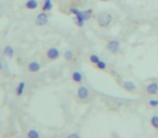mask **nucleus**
Returning <instances> with one entry per match:
<instances>
[{
    "label": "nucleus",
    "mask_w": 158,
    "mask_h": 138,
    "mask_svg": "<svg viewBox=\"0 0 158 138\" xmlns=\"http://www.w3.org/2000/svg\"><path fill=\"white\" fill-rule=\"evenodd\" d=\"M151 123H152L154 128L158 129V115H154V117H152V119H151Z\"/></svg>",
    "instance_id": "f3484780"
},
{
    "label": "nucleus",
    "mask_w": 158,
    "mask_h": 138,
    "mask_svg": "<svg viewBox=\"0 0 158 138\" xmlns=\"http://www.w3.org/2000/svg\"><path fill=\"white\" fill-rule=\"evenodd\" d=\"M70 12L73 14L76 15V23L78 25L79 27H82L84 26V11H80L79 9L77 8H72L70 9Z\"/></svg>",
    "instance_id": "f257e3e1"
},
{
    "label": "nucleus",
    "mask_w": 158,
    "mask_h": 138,
    "mask_svg": "<svg viewBox=\"0 0 158 138\" xmlns=\"http://www.w3.org/2000/svg\"><path fill=\"white\" fill-rule=\"evenodd\" d=\"M91 14H92V11H91V10L84 11V20H86V21H88V20H89V19H91Z\"/></svg>",
    "instance_id": "aec40b11"
},
{
    "label": "nucleus",
    "mask_w": 158,
    "mask_h": 138,
    "mask_svg": "<svg viewBox=\"0 0 158 138\" xmlns=\"http://www.w3.org/2000/svg\"><path fill=\"white\" fill-rule=\"evenodd\" d=\"M96 67H98V68H99V69H102V70H103V69L106 68V63H105V62H103V60H101V59H100V60H99V63L96 64Z\"/></svg>",
    "instance_id": "6ab92c4d"
},
{
    "label": "nucleus",
    "mask_w": 158,
    "mask_h": 138,
    "mask_svg": "<svg viewBox=\"0 0 158 138\" xmlns=\"http://www.w3.org/2000/svg\"><path fill=\"white\" fill-rule=\"evenodd\" d=\"M24 90H25V82L24 81H21L20 83H19V85H17V88H16V95L17 96L23 95Z\"/></svg>",
    "instance_id": "f8f14e48"
},
{
    "label": "nucleus",
    "mask_w": 158,
    "mask_h": 138,
    "mask_svg": "<svg viewBox=\"0 0 158 138\" xmlns=\"http://www.w3.org/2000/svg\"><path fill=\"white\" fill-rule=\"evenodd\" d=\"M123 85H124L125 89L127 90V91H129V92H132V91H134V90L137 89L135 84L130 82V81H125L124 83H123Z\"/></svg>",
    "instance_id": "9b49d317"
},
{
    "label": "nucleus",
    "mask_w": 158,
    "mask_h": 138,
    "mask_svg": "<svg viewBox=\"0 0 158 138\" xmlns=\"http://www.w3.org/2000/svg\"><path fill=\"white\" fill-rule=\"evenodd\" d=\"M64 57L66 60H72V59L74 58V52L70 51V50H67L64 53Z\"/></svg>",
    "instance_id": "2eb2a0df"
},
{
    "label": "nucleus",
    "mask_w": 158,
    "mask_h": 138,
    "mask_svg": "<svg viewBox=\"0 0 158 138\" xmlns=\"http://www.w3.org/2000/svg\"><path fill=\"white\" fill-rule=\"evenodd\" d=\"M25 7L28 10H35L38 7V1L37 0H27L26 3H25Z\"/></svg>",
    "instance_id": "6e6552de"
},
{
    "label": "nucleus",
    "mask_w": 158,
    "mask_h": 138,
    "mask_svg": "<svg viewBox=\"0 0 158 138\" xmlns=\"http://www.w3.org/2000/svg\"><path fill=\"white\" fill-rule=\"evenodd\" d=\"M113 20V16L108 13H101L99 15V19H98V22H99V25L101 27H106L110 24V22Z\"/></svg>",
    "instance_id": "f03ea898"
},
{
    "label": "nucleus",
    "mask_w": 158,
    "mask_h": 138,
    "mask_svg": "<svg viewBox=\"0 0 158 138\" xmlns=\"http://www.w3.org/2000/svg\"><path fill=\"white\" fill-rule=\"evenodd\" d=\"M48 20H49L48 14L46 12H41V13H39V14L37 15L35 23H36L37 26H44V25H46L48 23Z\"/></svg>",
    "instance_id": "7ed1b4c3"
},
{
    "label": "nucleus",
    "mask_w": 158,
    "mask_h": 138,
    "mask_svg": "<svg viewBox=\"0 0 158 138\" xmlns=\"http://www.w3.org/2000/svg\"><path fill=\"white\" fill-rule=\"evenodd\" d=\"M2 69V63H1V60H0V70Z\"/></svg>",
    "instance_id": "5701e85b"
},
{
    "label": "nucleus",
    "mask_w": 158,
    "mask_h": 138,
    "mask_svg": "<svg viewBox=\"0 0 158 138\" xmlns=\"http://www.w3.org/2000/svg\"><path fill=\"white\" fill-rule=\"evenodd\" d=\"M40 69H41V65L37 60L30 62L29 64H28V70H29L30 72H38Z\"/></svg>",
    "instance_id": "423d86ee"
},
{
    "label": "nucleus",
    "mask_w": 158,
    "mask_h": 138,
    "mask_svg": "<svg viewBox=\"0 0 158 138\" xmlns=\"http://www.w3.org/2000/svg\"><path fill=\"white\" fill-rule=\"evenodd\" d=\"M77 95H78V97L80 99H86L88 97V95H89V91H88V89L86 86H80L78 91H77Z\"/></svg>",
    "instance_id": "0eeeda50"
},
{
    "label": "nucleus",
    "mask_w": 158,
    "mask_h": 138,
    "mask_svg": "<svg viewBox=\"0 0 158 138\" xmlns=\"http://www.w3.org/2000/svg\"><path fill=\"white\" fill-rule=\"evenodd\" d=\"M3 54L8 57H13L14 55V49L11 46V45H7L5 49H3Z\"/></svg>",
    "instance_id": "9d476101"
},
{
    "label": "nucleus",
    "mask_w": 158,
    "mask_h": 138,
    "mask_svg": "<svg viewBox=\"0 0 158 138\" xmlns=\"http://www.w3.org/2000/svg\"><path fill=\"white\" fill-rule=\"evenodd\" d=\"M99 60H100V57L96 54H92L91 56H90V62L93 63V64H98Z\"/></svg>",
    "instance_id": "a211bd4d"
},
{
    "label": "nucleus",
    "mask_w": 158,
    "mask_h": 138,
    "mask_svg": "<svg viewBox=\"0 0 158 138\" xmlns=\"http://www.w3.org/2000/svg\"><path fill=\"white\" fill-rule=\"evenodd\" d=\"M148 104H149V106H152V107H157L158 100L157 99H151V100L148 102Z\"/></svg>",
    "instance_id": "412c9836"
},
{
    "label": "nucleus",
    "mask_w": 158,
    "mask_h": 138,
    "mask_svg": "<svg viewBox=\"0 0 158 138\" xmlns=\"http://www.w3.org/2000/svg\"><path fill=\"white\" fill-rule=\"evenodd\" d=\"M47 56L51 60H55V59H58L60 57V51L56 48H50L47 51Z\"/></svg>",
    "instance_id": "39448f33"
},
{
    "label": "nucleus",
    "mask_w": 158,
    "mask_h": 138,
    "mask_svg": "<svg viewBox=\"0 0 158 138\" xmlns=\"http://www.w3.org/2000/svg\"><path fill=\"white\" fill-rule=\"evenodd\" d=\"M146 91H147V93L149 94H156L158 92V84L153 82V83L148 84L147 88H146Z\"/></svg>",
    "instance_id": "1a4fd4ad"
},
{
    "label": "nucleus",
    "mask_w": 158,
    "mask_h": 138,
    "mask_svg": "<svg viewBox=\"0 0 158 138\" xmlns=\"http://www.w3.org/2000/svg\"><path fill=\"white\" fill-rule=\"evenodd\" d=\"M72 78H73V80H74L75 82L80 83V82L82 81V74H80L79 71H74L73 74H72Z\"/></svg>",
    "instance_id": "ddd939ff"
},
{
    "label": "nucleus",
    "mask_w": 158,
    "mask_h": 138,
    "mask_svg": "<svg viewBox=\"0 0 158 138\" xmlns=\"http://www.w3.org/2000/svg\"><path fill=\"white\" fill-rule=\"evenodd\" d=\"M27 136H28V138H39V133L36 129H30L27 133Z\"/></svg>",
    "instance_id": "dca6fc26"
},
{
    "label": "nucleus",
    "mask_w": 158,
    "mask_h": 138,
    "mask_svg": "<svg viewBox=\"0 0 158 138\" xmlns=\"http://www.w3.org/2000/svg\"><path fill=\"white\" fill-rule=\"evenodd\" d=\"M53 8V3H52V1L51 0H45V3L42 5V10L45 11H50L51 9Z\"/></svg>",
    "instance_id": "4468645a"
},
{
    "label": "nucleus",
    "mask_w": 158,
    "mask_h": 138,
    "mask_svg": "<svg viewBox=\"0 0 158 138\" xmlns=\"http://www.w3.org/2000/svg\"><path fill=\"white\" fill-rule=\"evenodd\" d=\"M80 136H79L78 134H70V135H68V138H79Z\"/></svg>",
    "instance_id": "4be33fe9"
},
{
    "label": "nucleus",
    "mask_w": 158,
    "mask_h": 138,
    "mask_svg": "<svg viewBox=\"0 0 158 138\" xmlns=\"http://www.w3.org/2000/svg\"><path fill=\"white\" fill-rule=\"evenodd\" d=\"M106 48L110 53H116V52H118L119 48H120V43L117 40H110V41H108Z\"/></svg>",
    "instance_id": "20e7f679"
},
{
    "label": "nucleus",
    "mask_w": 158,
    "mask_h": 138,
    "mask_svg": "<svg viewBox=\"0 0 158 138\" xmlns=\"http://www.w3.org/2000/svg\"><path fill=\"white\" fill-rule=\"evenodd\" d=\"M101 1H108V0H101Z\"/></svg>",
    "instance_id": "b1692460"
}]
</instances>
